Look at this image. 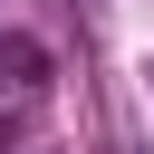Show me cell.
<instances>
[{"label": "cell", "mask_w": 154, "mask_h": 154, "mask_svg": "<svg viewBox=\"0 0 154 154\" xmlns=\"http://www.w3.org/2000/svg\"><path fill=\"white\" fill-rule=\"evenodd\" d=\"M0 77H10L19 96H38V87H48V48H38L29 29H0Z\"/></svg>", "instance_id": "obj_1"}]
</instances>
